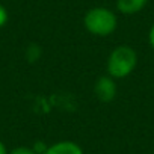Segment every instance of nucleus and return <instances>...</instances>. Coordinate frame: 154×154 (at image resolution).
Segmentation results:
<instances>
[{"label": "nucleus", "mask_w": 154, "mask_h": 154, "mask_svg": "<svg viewBox=\"0 0 154 154\" xmlns=\"http://www.w3.org/2000/svg\"><path fill=\"white\" fill-rule=\"evenodd\" d=\"M11 154H36L33 149L30 148H26V146H20V148H15L11 151Z\"/></svg>", "instance_id": "nucleus-6"}, {"label": "nucleus", "mask_w": 154, "mask_h": 154, "mask_svg": "<svg viewBox=\"0 0 154 154\" xmlns=\"http://www.w3.org/2000/svg\"><path fill=\"white\" fill-rule=\"evenodd\" d=\"M0 154H6V148H5V145L0 142Z\"/></svg>", "instance_id": "nucleus-9"}, {"label": "nucleus", "mask_w": 154, "mask_h": 154, "mask_svg": "<svg viewBox=\"0 0 154 154\" xmlns=\"http://www.w3.org/2000/svg\"><path fill=\"white\" fill-rule=\"evenodd\" d=\"M136 51L127 45H119L116 47L107 60V71L112 77L121 79V77L128 75L134 66H136Z\"/></svg>", "instance_id": "nucleus-1"}, {"label": "nucleus", "mask_w": 154, "mask_h": 154, "mask_svg": "<svg viewBox=\"0 0 154 154\" xmlns=\"http://www.w3.org/2000/svg\"><path fill=\"white\" fill-rule=\"evenodd\" d=\"M44 154H83V151L74 142L62 140V142H57V143L51 145L50 148H47V151Z\"/></svg>", "instance_id": "nucleus-4"}, {"label": "nucleus", "mask_w": 154, "mask_h": 154, "mask_svg": "<svg viewBox=\"0 0 154 154\" xmlns=\"http://www.w3.org/2000/svg\"><path fill=\"white\" fill-rule=\"evenodd\" d=\"M149 44H151V47L154 48V24H152V27H151V30H149Z\"/></svg>", "instance_id": "nucleus-8"}, {"label": "nucleus", "mask_w": 154, "mask_h": 154, "mask_svg": "<svg viewBox=\"0 0 154 154\" xmlns=\"http://www.w3.org/2000/svg\"><path fill=\"white\" fill-rule=\"evenodd\" d=\"M148 0H116V6L122 14H136L146 5Z\"/></svg>", "instance_id": "nucleus-5"}, {"label": "nucleus", "mask_w": 154, "mask_h": 154, "mask_svg": "<svg viewBox=\"0 0 154 154\" xmlns=\"http://www.w3.org/2000/svg\"><path fill=\"white\" fill-rule=\"evenodd\" d=\"M95 95L101 100V101H110L113 97H115V92H116V85L112 79L109 77H100L98 82L95 83Z\"/></svg>", "instance_id": "nucleus-3"}, {"label": "nucleus", "mask_w": 154, "mask_h": 154, "mask_svg": "<svg viewBox=\"0 0 154 154\" xmlns=\"http://www.w3.org/2000/svg\"><path fill=\"white\" fill-rule=\"evenodd\" d=\"M6 21H8V12H6V9H5L3 5H0V27L5 26Z\"/></svg>", "instance_id": "nucleus-7"}, {"label": "nucleus", "mask_w": 154, "mask_h": 154, "mask_svg": "<svg viewBox=\"0 0 154 154\" xmlns=\"http://www.w3.org/2000/svg\"><path fill=\"white\" fill-rule=\"evenodd\" d=\"M85 27L97 36H107L116 29V17L106 8H94L85 15Z\"/></svg>", "instance_id": "nucleus-2"}]
</instances>
